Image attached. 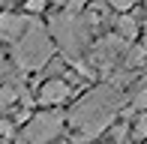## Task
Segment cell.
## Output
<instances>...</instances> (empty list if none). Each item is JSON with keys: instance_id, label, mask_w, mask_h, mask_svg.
<instances>
[{"instance_id": "6da1fadb", "label": "cell", "mask_w": 147, "mask_h": 144, "mask_svg": "<svg viewBox=\"0 0 147 144\" xmlns=\"http://www.w3.org/2000/svg\"><path fill=\"white\" fill-rule=\"evenodd\" d=\"M120 105H123V96L114 84H99L87 90L66 114V123L75 129V141H96L114 123Z\"/></svg>"}, {"instance_id": "7a4b0ae2", "label": "cell", "mask_w": 147, "mask_h": 144, "mask_svg": "<svg viewBox=\"0 0 147 144\" xmlns=\"http://www.w3.org/2000/svg\"><path fill=\"white\" fill-rule=\"evenodd\" d=\"M54 51H57V42H54V36H51V30H45L39 21H33L30 27L12 42V60L24 72H36V69H42V66L51 63Z\"/></svg>"}, {"instance_id": "3957f363", "label": "cell", "mask_w": 147, "mask_h": 144, "mask_svg": "<svg viewBox=\"0 0 147 144\" xmlns=\"http://www.w3.org/2000/svg\"><path fill=\"white\" fill-rule=\"evenodd\" d=\"M48 30H51V36H54V42L69 57H78L84 48H87L93 27L87 24L84 15H78V12H72V9H63V12H57V15H51Z\"/></svg>"}, {"instance_id": "277c9868", "label": "cell", "mask_w": 147, "mask_h": 144, "mask_svg": "<svg viewBox=\"0 0 147 144\" xmlns=\"http://www.w3.org/2000/svg\"><path fill=\"white\" fill-rule=\"evenodd\" d=\"M66 126V114L60 108H42L39 114H30L24 123L21 144H54Z\"/></svg>"}, {"instance_id": "5b68a950", "label": "cell", "mask_w": 147, "mask_h": 144, "mask_svg": "<svg viewBox=\"0 0 147 144\" xmlns=\"http://www.w3.org/2000/svg\"><path fill=\"white\" fill-rule=\"evenodd\" d=\"M69 99H72V84L66 81V78H60V75L45 78L42 87H39V93H36V102L42 108H60Z\"/></svg>"}, {"instance_id": "8992f818", "label": "cell", "mask_w": 147, "mask_h": 144, "mask_svg": "<svg viewBox=\"0 0 147 144\" xmlns=\"http://www.w3.org/2000/svg\"><path fill=\"white\" fill-rule=\"evenodd\" d=\"M126 48H129V42H126L120 33H111V36H105V39H99V42H96V48H93L90 57H93L96 66H108V63L117 60Z\"/></svg>"}, {"instance_id": "52a82bcc", "label": "cell", "mask_w": 147, "mask_h": 144, "mask_svg": "<svg viewBox=\"0 0 147 144\" xmlns=\"http://www.w3.org/2000/svg\"><path fill=\"white\" fill-rule=\"evenodd\" d=\"M33 21L36 18L30 12H0V33L6 36V42H15Z\"/></svg>"}, {"instance_id": "ba28073f", "label": "cell", "mask_w": 147, "mask_h": 144, "mask_svg": "<svg viewBox=\"0 0 147 144\" xmlns=\"http://www.w3.org/2000/svg\"><path fill=\"white\" fill-rule=\"evenodd\" d=\"M114 33H120L126 42H132L138 33H141V24L129 15V12H117V21H114Z\"/></svg>"}, {"instance_id": "9c48e42d", "label": "cell", "mask_w": 147, "mask_h": 144, "mask_svg": "<svg viewBox=\"0 0 147 144\" xmlns=\"http://www.w3.org/2000/svg\"><path fill=\"white\" fill-rule=\"evenodd\" d=\"M21 93H24V90L18 87V84H3V87H0V114H3L6 108L15 105V102L21 99Z\"/></svg>"}, {"instance_id": "30bf717a", "label": "cell", "mask_w": 147, "mask_h": 144, "mask_svg": "<svg viewBox=\"0 0 147 144\" xmlns=\"http://www.w3.org/2000/svg\"><path fill=\"white\" fill-rule=\"evenodd\" d=\"M132 108H135V111H147V81L135 90V96H132Z\"/></svg>"}, {"instance_id": "8fae6325", "label": "cell", "mask_w": 147, "mask_h": 144, "mask_svg": "<svg viewBox=\"0 0 147 144\" xmlns=\"http://www.w3.org/2000/svg\"><path fill=\"white\" fill-rule=\"evenodd\" d=\"M105 3H108L114 12H132L138 6V0H105Z\"/></svg>"}, {"instance_id": "7c38bea8", "label": "cell", "mask_w": 147, "mask_h": 144, "mask_svg": "<svg viewBox=\"0 0 147 144\" xmlns=\"http://www.w3.org/2000/svg\"><path fill=\"white\" fill-rule=\"evenodd\" d=\"M15 126H18L15 120H0V141L12 138V135H15Z\"/></svg>"}, {"instance_id": "4fadbf2b", "label": "cell", "mask_w": 147, "mask_h": 144, "mask_svg": "<svg viewBox=\"0 0 147 144\" xmlns=\"http://www.w3.org/2000/svg\"><path fill=\"white\" fill-rule=\"evenodd\" d=\"M132 138H138V141H144V138H147V120H144V117L135 123V129H132Z\"/></svg>"}, {"instance_id": "5bb4252c", "label": "cell", "mask_w": 147, "mask_h": 144, "mask_svg": "<svg viewBox=\"0 0 147 144\" xmlns=\"http://www.w3.org/2000/svg\"><path fill=\"white\" fill-rule=\"evenodd\" d=\"M45 9V0H24V12H42Z\"/></svg>"}, {"instance_id": "9a60e30c", "label": "cell", "mask_w": 147, "mask_h": 144, "mask_svg": "<svg viewBox=\"0 0 147 144\" xmlns=\"http://www.w3.org/2000/svg\"><path fill=\"white\" fill-rule=\"evenodd\" d=\"M54 144H75V141H69V138H60V141H54Z\"/></svg>"}, {"instance_id": "2e32d148", "label": "cell", "mask_w": 147, "mask_h": 144, "mask_svg": "<svg viewBox=\"0 0 147 144\" xmlns=\"http://www.w3.org/2000/svg\"><path fill=\"white\" fill-rule=\"evenodd\" d=\"M93 144H102V141H93ZM105 144H117V141H105Z\"/></svg>"}, {"instance_id": "e0dca14e", "label": "cell", "mask_w": 147, "mask_h": 144, "mask_svg": "<svg viewBox=\"0 0 147 144\" xmlns=\"http://www.w3.org/2000/svg\"><path fill=\"white\" fill-rule=\"evenodd\" d=\"M6 3H9V0H0V9H3V6H6Z\"/></svg>"}, {"instance_id": "ac0fdd59", "label": "cell", "mask_w": 147, "mask_h": 144, "mask_svg": "<svg viewBox=\"0 0 147 144\" xmlns=\"http://www.w3.org/2000/svg\"><path fill=\"white\" fill-rule=\"evenodd\" d=\"M3 57H6V54H3V48H0V60H3Z\"/></svg>"}, {"instance_id": "d6986e66", "label": "cell", "mask_w": 147, "mask_h": 144, "mask_svg": "<svg viewBox=\"0 0 147 144\" xmlns=\"http://www.w3.org/2000/svg\"><path fill=\"white\" fill-rule=\"evenodd\" d=\"M0 42H6V36H3V33H0Z\"/></svg>"}, {"instance_id": "ffe728a7", "label": "cell", "mask_w": 147, "mask_h": 144, "mask_svg": "<svg viewBox=\"0 0 147 144\" xmlns=\"http://www.w3.org/2000/svg\"><path fill=\"white\" fill-rule=\"evenodd\" d=\"M144 15H147V0H144Z\"/></svg>"}, {"instance_id": "44dd1931", "label": "cell", "mask_w": 147, "mask_h": 144, "mask_svg": "<svg viewBox=\"0 0 147 144\" xmlns=\"http://www.w3.org/2000/svg\"><path fill=\"white\" fill-rule=\"evenodd\" d=\"M141 144H147V138H144V141H141Z\"/></svg>"}]
</instances>
